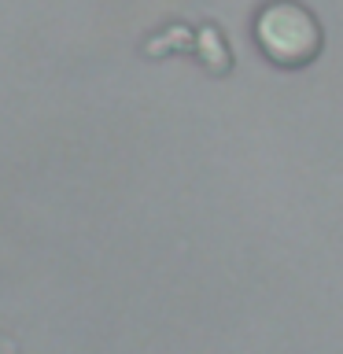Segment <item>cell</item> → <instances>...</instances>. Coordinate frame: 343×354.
I'll use <instances>...</instances> for the list:
<instances>
[{
  "label": "cell",
  "instance_id": "6da1fadb",
  "mask_svg": "<svg viewBox=\"0 0 343 354\" xmlns=\"http://www.w3.org/2000/svg\"><path fill=\"white\" fill-rule=\"evenodd\" d=\"M254 37L277 66H303L321 48L317 19L292 0H277V4L262 8L254 19Z\"/></svg>",
  "mask_w": 343,
  "mask_h": 354
}]
</instances>
